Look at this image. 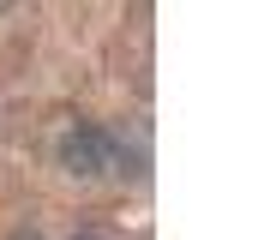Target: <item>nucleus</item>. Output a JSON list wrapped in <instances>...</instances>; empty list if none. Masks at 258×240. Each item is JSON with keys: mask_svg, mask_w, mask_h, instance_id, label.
Segmentation results:
<instances>
[{"mask_svg": "<svg viewBox=\"0 0 258 240\" xmlns=\"http://www.w3.org/2000/svg\"><path fill=\"white\" fill-rule=\"evenodd\" d=\"M60 162H66V174H78V180L138 174L132 156H126V144H120L114 132H102V126H78V132H66V138H60Z\"/></svg>", "mask_w": 258, "mask_h": 240, "instance_id": "nucleus-1", "label": "nucleus"}, {"mask_svg": "<svg viewBox=\"0 0 258 240\" xmlns=\"http://www.w3.org/2000/svg\"><path fill=\"white\" fill-rule=\"evenodd\" d=\"M18 240H42V234H18Z\"/></svg>", "mask_w": 258, "mask_h": 240, "instance_id": "nucleus-2", "label": "nucleus"}]
</instances>
